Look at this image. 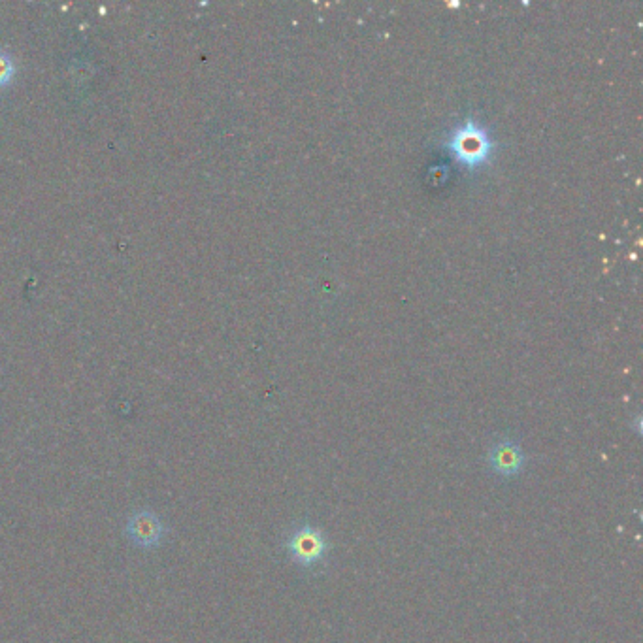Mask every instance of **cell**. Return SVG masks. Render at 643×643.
Wrapping results in <instances>:
<instances>
[{
  "mask_svg": "<svg viewBox=\"0 0 643 643\" xmlns=\"http://www.w3.org/2000/svg\"><path fill=\"white\" fill-rule=\"evenodd\" d=\"M528 457L523 446L510 436L495 440L487 451V466L496 478L510 481L519 478L527 468Z\"/></svg>",
  "mask_w": 643,
  "mask_h": 643,
  "instance_id": "3",
  "label": "cell"
},
{
  "mask_svg": "<svg viewBox=\"0 0 643 643\" xmlns=\"http://www.w3.org/2000/svg\"><path fill=\"white\" fill-rule=\"evenodd\" d=\"M283 547L291 562L308 572H314L329 561V538L321 528L310 521H300L298 525L291 528V532L283 542Z\"/></svg>",
  "mask_w": 643,
  "mask_h": 643,
  "instance_id": "2",
  "label": "cell"
},
{
  "mask_svg": "<svg viewBox=\"0 0 643 643\" xmlns=\"http://www.w3.org/2000/svg\"><path fill=\"white\" fill-rule=\"evenodd\" d=\"M444 148L464 170L476 172L491 163L495 140L491 138L485 125H481L474 117H468L447 134Z\"/></svg>",
  "mask_w": 643,
  "mask_h": 643,
  "instance_id": "1",
  "label": "cell"
}]
</instances>
